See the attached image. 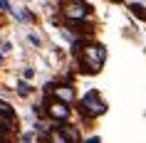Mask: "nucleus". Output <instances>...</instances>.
<instances>
[{"label":"nucleus","mask_w":146,"mask_h":143,"mask_svg":"<svg viewBox=\"0 0 146 143\" xmlns=\"http://www.w3.org/2000/svg\"><path fill=\"white\" fill-rule=\"evenodd\" d=\"M104 62H107V47L99 45V42H82L77 52V69L79 74H99L102 67H104Z\"/></svg>","instance_id":"f257e3e1"},{"label":"nucleus","mask_w":146,"mask_h":143,"mask_svg":"<svg viewBox=\"0 0 146 143\" xmlns=\"http://www.w3.org/2000/svg\"><path fill=\"white\" fill-rule=\"evenodd\" d=\"M79 111H82L84 119H99V116L107 113V101L102 99V94L97 89H89L79 99Z\"/></svg>","instance_id":"f03ea898"},{"label":"nucleus","mask_w":146,"mask_h":143,"mask_svg":"<svg viewBox=\"0 0 146 143\" xmlns=\"http://www.w3.org/2000/svg\"><path fill=\"white\" fill-rule=\"evenodd\" d=\"M42 106H45V113L50 116V119L54 121V123H67L69 116H72V109H69V104H64V101H57V99H42Z\"/></svg>","instance_id":"7ed1b4c3"},{"label":"nucleus","mask_w":146,"mask_h":143,"mask_svg":"<svg viewBox=\"0 0 146 143\" xmlns=\"http://www.w3.org/2000/svg\"><path fill=\"white\" fill-rule=\"evenodd\" d=\"M60 13H62L64 20H87L92 8L87 5L84 0H64L60 5Z\"/></svg>","instance_id":"20e7f679"},{"label":"nucleus","mask_w":146,"mask_h":143,"mask_svg":"<svg viewBox=\"0 0 146 143\" xmlns=\"http://www.w3.org/2000/svg\"><path fill=\"white\" fill-rule=\"evenodd\" d=\"M50 96L57 99V101H64V104H74L77 94H74V86H72V84L54 82V84H50Z\"/></svg>","instance_id":"39448f33"},{"label":"nucleus","mask_w":146,"mask_h":143,"mask_svg":"<svg viewBox=\"0 0 146 143\" xmlns=\"http://www.w3.org/2000/svg\"><path fill=\"white\" fill-rule=\"evenodd\" d=\"M15 91H17V96H20V99H30L35 89H32V84H27L25 79H20V82L15 84Z\"/></svg>","instance_id":"423d86ee"},{"label":"nucleus","mask_w":146,"mask_h":143,"mask_svg":"<svg viewBox=\"0 0 146 143\" xmlns=\"http://www.w3.org/2000/svg\"><path fill=\"white\" fill-rule=\"evenodd\" d=\"M0 116H3V119L15 121V109H13V104L5 101V99H0Z\"/></svg>","instance_id":"0eeeda50"},{"label":"nucleus","mask_w":146,"mask_h":143,"mask_svg":"<svg viewBox=\"0 0 146 143\" xmlns=\"http://www.w3.org/2000/svg\"><path fill=\"white\" fill-rule=\"evenodd\" d=\"M62 133H64V138H67L69 143H79V141H82L79 128H74V126H64V128H62Z\"/></svg>","instance_id":"6e6552de"},{"label":"nucleus","mask_w":146,"mask_h":143,"mask_svg":"<svg viewBox=\"0 0 146 143\" xmlns=\"http://www.w3.org/2000/svg\"><path fill=\"white\" fill-rule=\"evenodd\" d=\"M47 143H69V141L64 138L62 128H52V131H50V136H47Z\"/></svg>","instance_id":"1a4fd4ad"},{"label":"nucleus","mask_w":146,"mask_h":143,"mask_svg":"<svg viewBox=\"0 0 146 143\" xmlns=\"http://www.w3.org/2000/svg\"><path fill=\"white\" fill-rule=\"evenodd\" d=\"M129 10L139 17V20H144V22H146V5H141V3H131Z\"/></svg>","instance_id":"9d476101"},{"label":"nucleus","mask_w":146,"mask_h":143,"mask_svg":"<svg viewBox=\"0 0 146 143\" xmlns=\"http://www.w3.org/2000/svg\"><path fill=\"white\" fill-rule=\"evenodd\" d=\"M35 136H37V131H23L20 133V143H35Z\"/></svg>","instance_id":"9b49d317"},{"label":"nucleus","mask_w":146,"mask_h":143,"mask_svg":"<svg viewBox=\"0 0 146 143\" xmlns=\"http://www.w3.org/2000/svg\"><path fill=\"white\" fill-rule=\"evenodd\" d=\"M0 8L5 10V13H10V15H15V8L10 5V0H0Z\"/></svg>","instance_id":"f8f14e48"},{"label":"nucleus","mask_w":146,"mask_h":143,"mask_svg":"<svg viewBox=\"0 0 146 143\" xmlns=\"http://www.w3.org/2000/svg\"><path fill=\"white\" fill-rule=\"evenodd\" d=\"M32 76H35V69H32V67H25L23 69V79L27 82V79H32Z\"/></svg>","instance_id":"ddd939ff"},{"label":"nucleus","mask_w":146,"mask_h":143,"mask_svg":"<svg viewBox=\"0 0 146 143\" xmlns=\"http://www.w3.org/2000/svg\"><path fill=\"white\" fill-rule=\"evenodd\" d=\"M27 40H30V45H35V47H40V45H42V40H40L37 35H32V32L27 35Z\"/></svg>","instance_id":"4468645a"},{"label":"nucleus","mask_w":146,"mask_h":143,"mask_svg":"<svg viewBox=\"0 0 146 143\" xmlns=\"http://www.w3.org/2000/svg\"><path fill=\"white\" fill-rule=\"evenodd\" d=\"M0 52H3V54H10V52H13V45H10V42H3V45H0Z\"/></svg>","instance_id":"2eb2a0df"},{"label":"nucleus","mask_w":146,"mask_h":143,"mask_svg":"<svg viewBox=\"0 0 146 143\" xmlns=\"http://www.w3.org/2000/svg\"><path fill=\"white\" fill-rule=\"evenodd\" d=\"M84 143H102V138H99V136H89Z\"/></svg>","instance_id":"dca6fc26"},{"label":"nucleus","mask_w":146,"mask_h":143,"mask_svg":"<svg viewBox=\"0 0 146 143\" xmlns=\"http://www.w3.org/2000/svg\"><path fill=\"white\" fill-rule=\"evenodd\" d=\"M3 57H5V54H3V52H0V62H3Z\"/></svg>","instance_id":"f3484780"}]
</instances>
